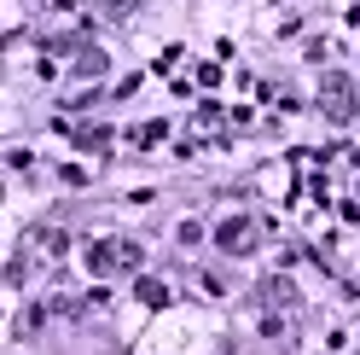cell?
<instances>
[{
	"instance_id": "6da1fadb",
	"label": "cell",
	"mask_w": 360,
	"mask_h": 355,
	"mask_svg": "<svg viewBox=\"0 0 360 355\" xmlns=\"http://www.w3.org/2000/svg\"><path fill=\"white\" fill-rule=\"evenodd\" d=\"M221 245H227V251H250V245H256L250 221H227V228H221Z\"/></svg>"
},
{
	"instance_id": "7a4b0ae2",
	"label": "cell",
	"mask_w": 360,
	"mask_h": 355,
	"mask_svg": "<svg viewBox=\"0 0 360 355\" xmlns=\"http://www.w3.org/2000/svg\"><path fill=\"white\" fill-rule=\"evenodd\" d=\"M326 105H331V117H349V82H331Z\"/></svg>"
}]
</instances>
